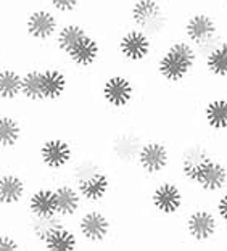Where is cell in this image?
I'll return each instance as SVG.
<instances>
[{
	"instance_id": "6da1fadb",
	"label": "cell",
	"mask_w": 227,
	"mask_h": 251,
	"mask_svg": "<svg viewBox=\"0 0 227 251\" xmlns=\"http://www.w3.org/2000/svg\"><path fill=\"white\" fill-rule=\"evenodd\" d=\"M156 77L168 87H179L190 81L200 68L195 47L182 36L163 44L153 61Z\"/></svg>"
},
{
	"instance_id": "7a4b0ae2",
	"label": "cell",
	"mask_w": 227,
	"mask_h": 251,
	"mask_svg": "<svg viewBox=\"0 0 227 251\" xmlns=\"http://www.w3.org/2000/svg\"><path fill=\"white\" fill-rule=\"evenodd\" d=\"M180 36L194 45L202 61L226 34L223 32L221 21L216 15L206 8H198L184 16L180 23Z\"/></svg>"
},
{
	"instance_id": "3957f363",
	"label": "cell",
	"mask_w": 227,
	"mask_h": 251,
	"mask_svg": "<svg viewBox=\"0 0 227 251\" xmlns=\"http://www.w3.org/2000/svg\"><path fill=\"white\" fill-rule=\"evenodd\" d=\"M126 16L129 26L149 34L155 42L168 36L173 25L169 3L164 0H130Z\"/></svg>"
},
{
	"instance_id": "277c9868",
	"label": "cell",
	"mask_w": 227,
	"mask_h": 251,
	"mask_svg": "<svg viewBox=\"0 0 227 251\" xmlns=\"http://www.w3.org/2000/svg\"><path fill=\"white\" fill-rule=\"evenodd\" d=\"M99 97L106 110L119 115L127 111L137 99V85L129 71H110L101 79Z\"/></svg>"
},
{
	"instance_id": "5b68a950",
	"label": "cell",
	"mask_w": 227,
	"mask_h": 251,
	"mask_svg": "<svg viewBox=\"0 0 227 251\" xmlns=\"http://www.w3.org/2000/svg\"><path fill=\"white\" fill-rule=\"evenodd\" d=\"M158 52L155 39L137 27L126 26L116 37V55L126 66H140L155 61Z\"/></svg>"
},
{
	"instance_id": "8992f818",
	"label": "cell",
	"mask_w": 227,
	"mask_h": 251,
	"mask_svg": "<svg viewBox=\"0 0 227 251\" xmlns=\"http://www.w3.org/2000/svg\"><path fill=\"white\" fill-rule=\"evenodd\" d=\"M75 230L81 238L82 248L101 247L110 240L115 230V221L99 204L89 206L81 211L75 219Z\"/></svg>"
},
{
	"instance_id": "52a82bcc",
	"label": "cell",
	"mask_w": 227,
	"mask_h": 251,
	"mask_svg": "<svg viewBox=\"0 0 227 251\" xmlns=\"http://www.w3.org/2000/svg\"><path fill=\"white\" fill-rule=\"evenodd\" d=\"M36 158L45 173L53 176L65 174L77 158V148L75 142L65 135H49L39 142Z\"/></svg>"
},
{
	"instance_id": "ba28073f",
	"label": "cell",
	"mask_w": 227,
	"mask_h": 251,
	"mask_svg": "<svg viewBox=\"0 0 227 251\" xmlns=\"http://www.w3.org/2000/svg\"><path fill=\"white\" fill-rule=\"evenodd\" d=\"M185 185L182 182H176L173 179H161L153 184L149 193V206L156 216L161 218H182L187 209V197Z\"/></svg>"
},
{
	"instance_id": "9c48e42d",
	"label": "cell",
	"mask_w": 227,
	"mask_h": 251,
	"mask_svg": "<svg viewBox=\"0 0 227 251\" xmlns=\"http://www.w3.org/2000/svg\"><path fill=\"white\" fill-rule=\"evenodd\" d=\"M173 150L168 140L149 137L142 142L137 156H135L134 168L144 177L156 180L168 174V171L173 166Z\"/></svg>"
},
{
	"instance_id": "30bf717a",
	"label": "cell",
	"mask_w": 227,
	"mask_h": 251,
	"mask_svg": "<svg viewBox=\"0 0 227 251\" xmlns=\"http://www.w3.org/2000/svg\"><path fill=\"white\" fill-rule=\"evenodd\" d=\"M182 229L187 238L194 245H208L223 232V224L218 219L211 204L192 206L182 216Z\"/></svg>"
},
{
	"instance_id": "8fae6325",
	"label": "cell",
	"mask_w": 227,
	"mask_h": 251,
	"mask_svg": "<svg viewBox=\"0 0 227 251\" xmlns=\"http://www.w3.org/2000/svg\"><path fill=\"white\" fill-rule=\"evenodd\" d=\"M61 18L49 7L31 8L23 20V32L27 41L37 45H52Z\"/></svg>"
},
{
	"instance_id": "7c38bea8",
	"label": "cell",
	"mask_w": 227,
	"mask_h": 251,
	"mask_svg": "<svg viewBox=\"0 0 227 251\" xmlns=\"http://www.w3.org/2000/svg\"><path fill=\"white\" fill-rule=\"evenodd\" d=\"M63 58L68 63V66L76 68L79 71L94 70V68L99 66L100 61L105 58L103 41L90 31L63 56Z\"/></svg>"
},
{
	"instance_id": "4fadbf2b",
	"label": "cell",
	"mask_w": 227,
	"mask_h": 251,
	"mask_svg": "<svg viewBox=\"0 0 227 251\" xmlns=\"http://www.w3.org/2000/svg\"><path fill=\"white\" fill-rule=\"evenodd\" d=\"M73 184L76 185L79 195L84 200V203L89 204V206L103 204L106 201V198L111 195L113 188H115L111 174L103 168L94 171L92 174L73 182Z\"/></svg>"
},
{
	"instance_id": "5bb4252c",
	"label": "cell",
	"mask_w": 227,
	"mask_h": 251,
	"mask_svg": "<svg viewBox=\"0 0 227 251\" xmlns=\"http://www.w3.org/2000/svg\"><path fill=\"white\" fill-rule=\"evenodd\" d=\"M144 139H145V135L134 127L118 130V132L113 134L111 139L108 140L110 158L115 159L118 164L134 168L135 156H137V151Z\"/></svg>"
},
{
	"instance_id": "9a60e30c",
	"label": "cell",
	"mask_w": 227,
	"mask_h": 251,
	"mask_svg": "<svg viewBox=\"0 0 227 251\" xmlns=\"http://www.w3.org/2000/svg\"><path fill=\"white\" fill-rule=\"evenodd\" d=\"M41 82L44 103H60L70 90V76L63 66H41Z\"/></svg>"
},
{
	"instance_id": "2e32d148",
	"label": "cell",
	"mask_w": 227,
	"mask_h": 251,
	"mask_svg": "<svg viewBox=\"0 0 227 251\" xmlns=\"http://www.w3.org/2000/svg\"><path fill=\"white\" fill-rule=\"evenodd\" d=\"M29 184L23 174L16 171H2L0 173V208L13 209L26 201L29 193Z\"/></svg>"
},
{
	"instance_id": "e0dca14e",
	"label": "cell",
	"mask_w": 227,
	"mask_h": 251,
	"mask_svg": "<svg viewBox=\"0 0 227 251\" xmlns=\"http://www.w3.org/2000/svg\"><path fill=\"white\" fill-rule=\"evenodd\" d=\"M202 123L208 132L214 135L227 134V95L216 94L208 97L200 110Z\"/></svg>"
},
{
	"instance_id": "ac0fdd59",
	"label": "cell",
	"mask_w": 227,
	"mask_h": 251,
	"mask_svg": "<svg viewBox=\"0 0 227 251\" xmlns=\"http://www.w3.org/2000/svg\"><path fill=\"white\" fill-rule=\"evenodd\" d=\"M53 190H55L56 214L60 218L66 219L68 222L75 221L77 218V214L86 206L84 200L79 195L76 185L70 180H63L58 185H53Z\"/></svg>"
},
{
	"instance_id": "d6986e66",
	"label": "cell",
	"mask_w": 227,
	"mask_h": 251,
	"mask_svg": "<svg viewBox=\"0 0 227 251\" xmlns=\"http://www.w3.org/2000/svg\"><path fill=\"white\" fill-rule=\"evenodd\" d=\"M90 31L92 29H90L86 23L81 21L79 18L63 20L60 27H58V31H56V34H55L53 42H52L55 52L63 58V56Z\"/></svg>"
},
{
	"instance_id": "ffe728a7",
	"label": "cell",
	"mask_w": 227,
	"mask_h": 251,
	"mask_svg": "<svg viewBox=\"0 0 227 251\" xmlns=\"http://www.w3.org/2000/svg\"><path fill=\"white\" fill-rule=\"evenodd\" d=\"M25 209L27 216H36V218L56 216L53 185H39L36 188H31L26 197Z\"/></svg>"
},
{
	"instance_id": "44dd1931",
	"label": "cell",
	"mask_w": 227,
	"mask_h": 251,
	"mask_svg": "<svg viewBox=\"0 0 227 251\" xmlns=\"http://www.w3.org/2000/svg\"><path fill=\"white\" fill-rule=\"evenodd\" d=\"M25 134V124L13 110L0 111V153L16 150Z\"/></svg>"
},
{
	"instance_id": "7402d4cb",
	"label": "cell",
	"mask_w": 227,
	"mask_h": 251,
	"mask_svg": "<svg viewBox=\"0 0 227 251\" xmlns=\"http://www.w3.org/2000/svg\"><path fill=\"white\" fill-rule=\"evenodd\" d=\"M45 251H77L82 248L81 238L71 224L55 227L50 230L41 242V247Z\"/></svg>"
},
{
	"instance_id": "603a6c76",
	"label": "cell",
	"mask_w": 227,
	"mask_h": 251,
	"mask_svg": "<svg viewBox=\"0 0 227 251\" xmlns=\"http://www.w3.org/2000/svg\"><path fill=\"white\" fill-rule=\"evenodd\" d=\"M200 66L211 81H227V37L221 41L209 50L208 55L200 61Z\"/></svg>"
},
{
	"instance_id": "cb8c5ba5",
	"label": "cell",
	"mask_w": 227,
	"mask_h": 251,
	"mask_svg": "<svg viewBox=\"0 0 227 251\" xmlns=\"http://www.w3.org/2000/svg\"><path fill=\"white\" fill-rule=\"evenodd\" d=\"M21 100V70L0 65V103L11 105Z\"/></svg>"
},
{
	"instance_id": "d4e9b609",
	"label": "cell",
	"mask_w": 227,
	"mask_h": 251,
	"mask_svg": "<svg viewBox=\"0 0 227 251\" xmlns=\"http://www.w3.org/2000/svg\"><path fill=\"white\" fill-rule=\"evenodd\" d=\"M21 100L29 105L44 103L41 66H27L21 71Z\"/></svg>"
},
{
	"instance_id": "484cf974",
	"label": "cell",
	"mask_w": 227,
	"mask_h": 251,
	"mask_svg": "<svg viewBox=\"0 0 227 251\" xmlns=\"http://www.w3.org/2000/svg\"><path fill=\"white\" fill-rule=\"evenodd\" d=\"M45 3L50 10H53L60 16L61 21L66 16L75 18V15H77L82 7V0H45Z\"/></svg>"
},
{
	"instance_id": "4316f807",
	"label": "cell",
	"mask_w": 227,
	"mask_h": 251,
	"mask_svg": "<svg viewBox=\"0 0 227 251\" xmlns=\"http://www.w3.org/2000/svg\"><path fill=\"white\" fill-rule=\"evenodd\" d=\"M209 204L214 209V213H216L223 227H227V188L219 192L218 195H214V200L209 201Z\"/></svg>"
},
{
	"instance_id": "83f0119b",
	"label": "cell",
	"mask_w": 227,
	"mask_h": 251,
	"mask_svg": "<svg viewBox=\"0 0 227 251\" xmlns=\"http://www.w3.org/2000/svg\"><path fill=\"white\" fill-rule=\"evenodd\" d=\"M21 248H25V245L15 233L0 232V251H20Z\"/></svg>"
},
{
	"instance_id": "f1b7e54d",
	"label": "cell",
	"mask_w": 227,
	"mask_h": 251,
	"mask_svg": "<svg viewBox=\"0 0 227 251\" xmlns=\"http://www.w3.org/2000/svg\"><path fill=\"white\" fill-rule=\"evenodd\" d=\"M226 3H227V0H226Z\"/></svg>"
}]
</instances>
